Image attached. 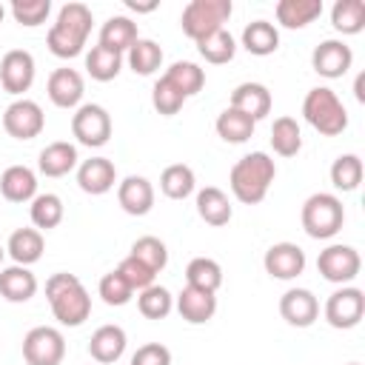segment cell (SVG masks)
I'll return each instance as SVG.
<instances>
[{"label": "cell", "mask_w": 365, "mask_h": 365, "mask_svg": "<svg viewBox=\"0 0 365 365\" xmlns=\"http://www.w3.org/2000/svg\"><path fill=\"white\" fill-rule=\"evenodd\" d=\"M125 6H128L131 11H137V14H145V11H154V9H157V0H151V3H137V0H125Z\"/></svg>", "instance_id": "c3c4849f"}, {"label": "cell", "mask_w": 365, "mask_h": 365, "mask_svg": "<svg viewBox=\"0 0 365 365\" xmlns=\"http://www.w3.org/2000/svg\"><path fill=\"white\" fill-rule=\"evenodd\" d=\"M131 365H171V351L163 342H145L131 354Z\"/></svg>", "instance_id": "7dc6e473"}, {"label": "cell", "mask_w": 365, "mask_h": 365, "mask_svg": "<svg viewBox=\"0 0 365 365\" xmlns=\"http://www.w3.org/2000/svg\"><path fill=\"white\" fill-rule=\"evenodd\" d=\"M331 182L336 191H356L362 182V160L356 154H339L331 163Z\"/></svg>", "instance_id": "60d3db41"}, {"label": "cell", "mask_w": 365, "mask_h": 365, "mask_svg": "<svg viewBox=\"0 0 365 365\" xmlns=\"http://www.w3.org/2000/svg\"><path fill=\"white\" fill-rule=\"evenodd\" d=\"M185 285L217 294V288L222 285V268H220V262L211 259V257H194L185 265Z\"/></svg>", "instance_id": "d590c367"}, {"label": "cell", "mask_w": 365, "mask_h": 365, "mask_svg": "<svg viewBox=\"0 0 365 365\" xmlns=\"http://www.w3.org/2000/svg\"><path fill=\"white\" fill-rule=\"evenodd\" d=\"M117 202L131 217H145L154 208V185L151 180L140 174H128L123 182H117Z\"/></svg>", "instance_id": "e0dca14e"}, {"label": "cell", "mask_w": 365, "mask_h": 365, "mask_svg": "<svg viewBox=\"0 0 365 365\" xmlns=\"http://www.w3.org/2000/svg\"><path fill=\"white\" fill-rule=\"evenodd\" d=\"M120 68H123V54H117V51H111V48H106V46H91V51L86 54V71L91 74V80H97V83H108V80H114L117 74H120Z\"/></svg>", "instance_id": "8d00e7d4"}, {"label": "cell", "mask_w": 365, "mask_h": 365, "mask_svg": "<svg viewBox=\"0 0 365 365\" xmlns=\"http://www.w3.org/2000/svg\"><path fill=\"white\" fill-rule=\"evenodd\" d=\"M43 125H46V114H43L40 103H34L29 97L14 100L3 111V128L14 140H34V137H40Z\"/></svg>", "instance_id": "8fae6325"}, {"label": "cell", "mask_w": 365, "mask_h": 365, "mask_svg": "<svg viewBox=\"0 0 365 365\" xmlns=\"http://www.w3.org/2000/svg\"><path fill=\"white\" fill-rule=\"evenodd\" d=\"M137 37H140L137 34V23L131 17H125V14L108 17L103 23V29H100V46H106V48H111L117 54H125L137 43Z\"/></svg>", "instance_id": "4316f807"}, {"label": "cell", "mask_w": 365, "mask_h": 365, "mask_svg": "<svg viewBox=\"0 0 365 365\" xmlns=\"http://www.w3.org/2000/svg\"><path fill=\"white\" fill-rule=\"evenodd\" d=\"M322 14V0H279L277 23L285 29H305Z\"/></svg>", "instance_id": "83f0119b"}, {"label": "cell", "mask_w": 365, "mask_h": 365, "mask_svg": "<svg viewBox=\"0 0 365 365\" xmlns=\"http://www.w3.org/2000/svg\"><path fill=\"white\" fill-rule=\"evenodd\" d=\"M9 9H11V17H14L20 26L34 29V26H40V23L48 20V14H51V0H11Z\"/></svg>", "instance_id": "7bdbcfd3"}, {"label": "cell", "mask_w": 365, "mask_h": 365, "mask_svg": "<svg viewBox=\"0 0 365 365\" xmlns=\"http://www.w3.org/2000/svg\"><path fill=\"white\" fill-rule=\"evenodd\" d=\"M262 265L274 279H294L305 271V251L297 242H274L265 251Z\"/></svg>", "instance_id": "5bb4252c"}, {"label": "cell", "mask_w": 365, "mask_h": 365, "mask_svg": "<svg viewBox=\"0 0 365 365\" xmlns=\"http://www.w3.org/2000/svg\"><path fill=\"white\" fill-rule=\"evenodd\" d=\"M359 268H362V259L354 245L336 242V245H328L325 251H319V257H317V271L322 274V279L336 282V285L356 279Z\"/></svg>", "instance_id": "30bf717a"}, {"label": "cell", "mask_w": 365, "mask_h": 365, "mask_svg": "<svg viewBox=\"0 0 365 365\" xmlns=\"http://www.w3.org/2000/svg\"><path fill=\"white\" fill-rule=\"evenodd\" d=\"M77 145H71V143H66V140H57V143H48L43 151H40V157H37V168H40V174H46V177H66L68 171H74L77 168Z\"/></svg>", "instance_id": "cb8c5ba5"}, {"label": "cell", "mask_w": 365, "mask_h": 365, "mask_svg": "<svg viewBox=\"0 0 365 365\" xmlns=\"http://www.w3.org/2000/svg\"><path fill=\"white\" fill-rule=\"evenodd\" d=\"M117 271H120V277L131 285V291H143V288L154 285V277H157L145 262H140V259H137V257H131V254L117 265Z\"/></svg>", "instance_id": "bcb514c9"}, {"label": "cell", "mask_w": 365, "mask_h": 365, "mask_svg": "<svg viewBox=\"0 0 365 365\" xmlns=\"http://www.w3.org/2000/svg\"><path fill=\"white\" fill-rule=\"evenodd\" d=\"M66 356V339L51 325H37L23 336V359L29 365H60Z\"/></svg>", "instance_id": "ba28073f"}, {"label": "cell", "mask_w": 365, "mask_h": 365, "mask_svg": "<svg viewBox=\"0 0 365 365\" xmlns=\"http://www.w3.org/2000/svg\"><path fill=\"white\" fill-rule=\"evenodd\" d=\"M46 299L51 305L54 319L66 328L83 325L91 314V297L86 285L80 282L77 274H68V271H57L46 279Z\"/></svg>", "instance_id": "6da1fadb"}, {"label": "cell", "mask_w": 365, "mask_h": 365, "mask_svg": "<svg viewBox=\"0 0 365 365\" xmlns=\"http://www.w3.org/2000/svg\"><path fill=\"white\" fill-rule=\"evenodd\" d=\"M125 60H128V68L140 77H148L154 74L160 66H163V48L157 40H148V37H137V43L125 51Z\"/></svg>", "instance_id": "4dcf8cb0"}, {"label": "cell", "mask_w": 365, "mask_h": 365, "mask_svg": "<svg viewBox=\"0 0 365 365\" xmlns=\"http://www.w3.org/2000/svg\"><path fill=\"white\" fill-rule=\"evenodd\" d=\"M279 314L294 328H308L319 317V299L308 288H288L279 297Z\"/></svg>", "instance_id": "9a60e30c"}, {"label": "cell", "mask_w": 365, "mask_h": 365, "mask_svg": "<svg viewBox=\"0 0 365 365\" xmlns=\"http://www.w3.org/2000/svg\"><path fill=\"white\" fill-rule=\"evenodd\" d=\"M231 11H234L231 0H191L180 14V26L197 43L214 34L217 29H225V20L231 17Z\"/></svg>", "instance_id": "8992f818"}, {"label": "cell", "mask_w": 365, "mask_h": 365, "mask_svg": "<svg viewBox=\"0 0 365 365\" xmlns=\"http://www.w3.org/2000/svg\"><path fill=\"white\" fill-rule=\"evenodd\" d=\"M63 214H66L63 200H60L57 194H51V191L37 194V197L31 200V205H29V217H31V225H34L37 231H51V228H57V225L63 222Z\"/></svg>", "instance_id": "1f68e13d"}, {"label": "cell", "mask_w": 365, "mask_h": 365, "mask_svg": "<svg viewBox=\"0 0 365 365\" xmlns=\"http://www.w3.org/2000/svg\"><path fill=\"white\" fill-rule=\"evenodd\" d=\"M114 182H117V168L108 157H91L77 165V185L91 197L108 194Z\"/></svg>", "instance_id": "ac0fdd59"}, {"label": "cell", "mask_w": 365, "mask_h": 365, "mask_svg": "<svg viewBox=\"0 0 365 365\" xmlns=\"http://www.w3.org/2000/svg\"><path fill=\"white\" fill-rule=\"evenodd\" d=\"M131 257H137L140 262H145L154 274H160V271L168 265V248H165V242L157 240V237H151V234L134 240V245H131Z\"/></svg>", "instance_id": "b9f144b4"}, {"label": "cell", "mask_w": 365, "mask_h": 365, "mask_svg": "<svg viewBox=\"0 0 365 365\" xmlns=\"http://www.w3.org/2000/svg\"><path fill=\"white\" fill-rule=\"evenodd\" d=\"M302 228L314 240H331L345 222V208L336 194L317 191L302 202Z\"/></svg>", "instance_id": "5b68a950"}, {"label": "cell", "mask_w": 365, "mask_h": 365, "mask_svg": "<svg viewBox=\"0 0 365 365\" xmlns=\"http://www.w3.org/2000/svg\"><path fill=\"white\" fill-rule=\"evenodd\" d=\"M331 26L342 34H359L365 29V3L362 0H336L331 9Z\"/></svg>", "instance_id": "f35d334b"}, {"label": "cell", "mask_w": 365, "mask_h": 365, "mask_svg": "<svg viewBox=\"0 0 365 365\" xmlns=\"http://www.w3.org/2000/svg\"><path fill=\"white\" fill-rule=\"evenodd\" d=\"M86 83L77 68H54L46 83V94L57 108H77L83 100Z\"/></svg>", "instance_id": "2e32d148"}, {"label": "cell", "mask_w": 365, "mask_h": 365, "mask_svg": "<svg viewBox=\"0 0 365 365\" xmlns=\"http://www.w3.org/2000/svg\"><path fill=\"white\" fill-rule=\"evenodd\" d=\"M71 134L77 137L80 145L100 148L111 137V114L97 103H83L71 114Z\"/></svg>", "instance_id": "52a82bcc"}, {"label": "cell", "mask_w": 365, "mask_h": 365, "mask_svg": "<svg viewBox=\"0 0 365 365\" xmlns=\"http://www.w3.org/2000/svg\"><path fill=\"white\" fill-rule=\"evenodd\" d=\"M354 94L359 103H365V74H356V83H354Z\"/></svg>", "instance_id": "681fc988"}, {"label": "cell", "mask_w": 365, "mask_h": 365, "mask_svg": "<svg viewBox=\"0 0 365 365\" xmlns=\"http://www.w3.org/2000/svg\"><path fill=\"white\" fill-rule=\"evenodd\" d=\"M3 17H6V9H3V3H0V23H3Z\"/></svg>", "instance_id": "f907efd6"}, {"label": "cell", "mask_w": 365, "mask_h": 365, "mask_svg": "<svg viewBox=\"0 0 365 365\" xmlns=\"http://www.w3.org/2000/svg\"><path fill=\"white\" fill-rule=\"evenodd\" d=\"M177 311L185 322L191 325H202L208 322L214 314H217V297L211 291H202V288H191L185 285L180 294H177Z\"/></svg>", "instance_id": "44dd1931"}, {"label": "cell", "mask_w": 365, "mask_h": 365, "mask_svg": "<svg viewBox=\"0 0 365 365\" xmlns=\"http://www.w3.org/2000/svg\"><path fill=\"white\" fill-rule=\"evenodd\" d=\"M91 9L86 3H66L57 11V20L51 23L48 34H46V46L54 57L71 60L77 54H83L86 40L91 34Z\"/></svg>", "instance_id": "7a4b0ae2"}, {"label": "cell", "mask_w": 365, "mask_h": 365, "mask_svg": "<svg viewBox=\"0 0 365 365\" xmlns=\"http://www.w3.org/2000/svg\"><path fill=\"white\" fill-rule=\"evenodd\" d=\"M362 317H365V294H362V288L342 285L325 302V322L331 328H339V331L356 328L362 322Z\"/></svg>", "instance_id": "9c48e42d"}, {"label": "cell", "mask_w": 365, "mask_h": 365, "mask_svg": "<svg viewBox=\"0 0 365 365\" xmlns=\"http://www.w3.org/2000/svg\"><path fill=\"white\" fill-rule=\"evenodd\" d=\"M242 48L257 54V57H268L279 48V31L274 23L268 20H254L242 29Z\"/></svg>", "instance_id": "f1b7e54d"}, {"label": "cell", "mask_w": 365, "mask_h": 365, "mask_svg": "<svg viewBox=\"0 0 365 365\" xmlns=\"http://www.w3.org/2000/svg\"><path fill=\"white\" fill-rule=\"evenodd\" d=\"M302 117L322 137H336V134H342L348 128V111H345L342 100L336 97V91L328 88V86H317V88H311L305 94Z\"/></svg>", "instance_id": "277c9868"}, {"label": "cell", "mask_w": 365, "mask_h": 365, "mask_svg": "<svg viewBox=\"0 0 365 365\" xmlns=\"http://www.w3.org/2000/svg\"><path fill=\"white\" fill-rule=\"evenodd\" d=\"M125 345H128V336L120 325H100L88 339V354L94 362L111 365L125 354Z\"/></svg>", "instance_id": "ffe728a7"}, {"label": "cell", "mask_w": 365, "mask_h": 365, "mask_svg": "<svg viewBox=\"0 0 365 365\" xmlns=\"http://www.w3.org/2000/svg\"><path fill=\"white\" fill-rule=\"evenodd\" d=\"M348 365H359V362H348Z\"/></svg>", "instance_id": "f5cc1de1"}, {"label": "cell", "mask_w": 365, "mask_h": 365, "mask_svg": "<svg viewBox=\"0 0 365 365\" xmlns=\"http://www.w3.org/2000/svg\"><path fill=\"white\" fill-rule=\"evenodd\" d=\"M228 106L237 108V111H242V114H248V117L257 123V120H262V117L271 114L274 100H271L268 86L248 80V83H240V86L231 91V103H228Z\"/></svg>", "instance_id": "d6986e66"}, {"label": "cell", "mask_w": 365, "mask_h": 365, "mask_svg": "<svg viewBox=\"0 0 365 365\" xmlns=\"http://www.w3.org/2000/svg\"><path fill=\"white\" fill-rule=\"evenodd\" d=\"M37 294V277L26 265H9L0 271V297L9 302H29Z\"/></svg>", "instance_id": "d4e9b609"}, {"label": "cell", "mask_w": 365, "mask_h": 365, "mask_svg": "<svg viewBox=\"0 0 365 365\" xmlns=\"http://www.w3.org/2000/svg\"><path fill=\"white\" fill-rule=\"evenodd\" d=\"M351 63H354V51H351V46L342 43V40H322V43L314 48V54H311L314 71H317L319 77H325V80L342 77V74L351 68Z\"/></svg>", "instance_id": "4fadbf2b"}, {"label": "cell", "mask_w": 365, "mask_h": 365, "mask_svg": "<svg viewBox=\"0 0 365 365\" xmlns=\"http://www.w3.org/2000/svg\"><path fill=\"white\" fill-rule=\"evenodd\" d=\"M197 51L205 63L211 66H222V63H231L234 54H237V40L231 37L228 29H217L214 34L197 40Z\"/></svg>", "instance_id": "d6a6232c"}, {"label": "cell", "mask_w": 365, "mask_h": 365, "mask_svg": "<svg viewBox=\"0 0 365 365\" xmlns=\"http://www.w3.org/2000/svg\"><path fill=\"white\" fill-rule=\"evenodd\" d=\"M171 308H174V297L163 285H148L137 294V311L145 319H165L171 314Z\"/></svg>", "instance_id": "ab89813d"}, {"label": "cell", "mask_w": 365, "mask_h": 365, "mask_svg": "<svg viewBox=\"0 0 365 365\" xmlns=\"http://www.w3.org/2000/svg\"><path fill=\"white\" fill-rule=\"evenodd\" d=\"M0 194L9 202H31L37 197V174L29 165H9L0 174Z\"/></svg>", "instance_id": "7402d4cb"}, {"label": "cell", "mask_w": 365, "mask_h": 365, "mask_svg": "<svg viewBox=\"0 0 365 365\" xmlns=\"http://www.w3.org/2000/svg\"><path fill=\"white\" fill-rule=\"evenodd\" d=\"M97 291H100V297H103V302L106 305H128L131 302V297H134V291H131V285L120 277V271L114 268V271H108V274H103V279H100V285H97Z\"/></svg>", "instance_id": "ee69618b"}, {"label": "cell", "mask_w": 365, "mask_h": 365, "mask_svg": "<svg viewBox=\"0 0 365 365\" xmlns=\"http://www.w3.org/2000/svg\"><path fill=\"white\" fill-rule=\"evenodd\" d=\"M43 234L37 228H17L11 231L9 242H6V254L14 259V265H34L40 257H43Z\"/></svg>", "instance_id": "484cf974"}, {"label": "cell", "mask_w": 365, "mask_h": 365, "mask_svg": "<svg viewBox=\"0 0 365 365\" xmlns=\"http://www.w3.org/2000/svg\"><path fill=\"white\" fill-rule=\"evenodd\" d=\"M34 71H37L34 57H31L26 48H11V51H6L3 60H0V86H3L9 94L17 97V94H23V91L31 88Z\"/></svg>", "instance_id": "7c38bea8"}, {"label": "cell", "mask_w": 365, "mask_h": 365, "mask_svg": "<svg viewBox=\"0 0 365 365\" xmlns=\"http://www.w3.org/2000/svg\"><path fill=\"white\" fill-rule=\"evenodd\" d=\"M214 128H217V134L225 140V143H245L251 134H254V128H257V123L248 117V114H242V111H237V108H225V111H220L217 114V123H214Z\"/></svg>", "instance_id": "e575fe53"}, {"label": "cell", "mask_w": 365, "mask_h": 365, "mask_svg": "<svg viewBox=\"0 0 365 365\" xmlns=\"http://www.w3.org/2000/svg\"><path fill=\"white\" fill-rule=\"evenodd\" d=\"M163 77H165L177 91H182L185 100L194 97V94H200L202 86H205V71H202L197 63H188V60H177V63H171L168 71H165Z\"/></svg>", "instance_id": "836d02e7"}, {"label": "cell", "mask_w": 365, "mask_h": 365, "mask_svg": "<svg viewBox=\"0 0 365 365\" xmlns=\"http://www.w3.org/2000/svg\"><path fill=\"white\" fill-rule=\"evenodd\" d=\"M197 214L202 222L220 228V225H228L231 217H234V208L228 202V194L217 185H205L197 191Z\"/></svg>", "instance_id": "603a6c76"}, {"label": "cell", "mask_w": 365, "mask_h": 365, "mask_svg": "<svg viewBox=\"0 0 365 365\" xmlns=\"http://www.w3.org/2000/svg\"><path fill=\"white\" fill-rule=\"evenodd\" d=\"M277 177V165L265 151H251L245 157H240L228 174V185L231 194L245 202V205H257L265 200L271 182Z\"/></svg>", "instance_id": "3957f363"}, {"label": "cell", "mask_w": 365, "mask_h": 365, "mask_svg": "<svg viewBox=\"0 0 365 365\" xmlns=\"http://www.w3.org/2000/svg\"><path fill=\"white\" fill-rule=\"evenodd\" d=\"M151 103H154V108H157L163 117H174V114L185 106V97H182V91H177L165 77H160V80L154 83V88H151Z\"/></svg>", "instance_id": "f6af8a7d"}, {"label": "cell", "mask_w": 365, "mask_h": 365, "mask_svg": "<svg viewBox=\"0 0 365 365\" xmlns=\"http://www.w3.org/2000/svg\"><path fill=\"white\" fill-rule=\"evenodd\" d=\"M271 148L279 157H297L302 148V131L294 117H277L271 125Z\"/></svg>", "instance_id": "74e56055"}, {"label": "cell", "mask_w": 365, "mask_h": 365, "mask_svg": "<svg viewBox=\"0 0 365 365\" xmlns=\"http://www.w3.org/2000/svg\"><path fill=\"white\" fill-rule=\"evenodd\" d=\"M197 188V177L191 171V165L185 163H174V165H165L163 174H160V191L168 197V200H185L191 197Z\"/></svg>", "instance_id": "f546056e"}, {"label": "cell", "mask_w": 365, "mask_h": 365, "mask_svg": "<svg viewBox=\"0 0 365 365\" xmlns=\"http://www.w3.org/2000/svg\"><path fill=\"white\" fill-rule=\"evenodd\" d=\"M3 257H6V248H3V245H0V262H3Z\"/></svg>", "instance_id": "816d5d0a"}]
</instances>
